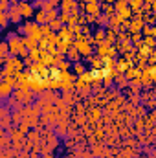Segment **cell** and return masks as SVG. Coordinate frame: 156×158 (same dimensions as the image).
Returning a JSON list of instances; mask_svg holds the SVG:
<instances>
[{
	"label": "cell",
	"mask_w": 156,
	"mask_h": 158,
	"mask_svg": "<svg viewBox=\"0 0 156 158\" xmlns=\"http://www.w3.org/2000/svg\"><path fill=\"white\" fill-rule=\"evenodd\" d=\"M76 7H77V2L76 0H61V6H59V9L61 11H66V13H72Z\"/></svg>",
	"instance_id": "cell-14"
},
{
	"label": "cell",
	"mask_w": 156,
	"mask_h": 158,
	"mask_svg": "<svg viewBox=\"0 0 156 158\" xmlns=\"http://www.w3.org/2000/svg\"><path fill=\"white\" fill-rule=\"evenodd\" d=\"M143 44H145L147 48L154 50L156 48V37H143Z\"/></svg>",
	"instance_id": "cell-32"
},
{
	"label": "cell",
	"mask_w": 156,
	"mask_h": 158,
	"mask_svg": "<svg viewBox=\"0 0 156 158\" xmlns=\"http://www.w3.org/2000/svg\"><path fill=\"white\" fill-rule=\"evenodd\" d=\"M9 7H11V0H0V13L9 11Z\"/></svg>",
	"instance_id": "cell-36"
},
{
	"label": "cell",
	"mask_w": 156,
	"mask_h": 158,
	"mask_svg": "<svg viewBox=\"0 0 156 158\" xmlns=\"http://www.w3.org/2000/svg\"><path fill=\"white\" fill-rule=\"evenodd\" d=\"M28 140H30L31 143H37V142H39V134H37L35 131H31V132H28Z\"/></svg>",
	"instance_id": "cell-41"
},
{
	"label": "cell",
	"mask_w": 156,
	"mask_h": 158,
	"mask_svg": "<svg viewBox=\"0 0 156 158\" xmlns=\"http://www.w3.org/2000/svg\"><path fill=\"white\" fill-rule=\"evenodd\" d=\"M147 72H149V76L153 79V83H156V64H149L147 66Z\"/></svg>",
	"instance_id": "cell-38"
},
{
	"label": "cell",
	"mask_w": 156,
	"mask_h": 158,
	"mask_svg": "<svg viewBox=\"0 0 156 158\" xmlns=\"http://www.w3.org/2000/svg\"><path fill=\"white\" fill-rule=\"evenodd\" d=\"M35 22H39L40 26H44V24H48V19H46V11L44 9H37L35 11Z\"/></svg>",
	"instance_id": "cell-17"
},
{
	"label": "cell",
	"mask_w": 156,
	"mask_h": 158,
	"mask_svg": "<svg viewBox=\"0 0 156 158\" xmlns=\"http://www.w3.org/2000/svg\"><path fill=\"white\" fill-rule=\"evenodd\" d=\"M40 31H42V37H50V35H53V33H55V31L51 30V26H50V24L40 26Z\"/></svg>",
	"instance_id": "cell-31"
},
{
	"label": "cell",
	"mask_w": 156,
	"mask_h": 158,
	"mask_svg": "<svg viewBox=\"0 0 156 158\" xmlns=\"http://www.w3.org/2000/svg\"><path fill=\"white\" fill-rule=\"evenodd\" d=\"M107 39V31L103 30V28H99L96 33H92V37H90V44H94V46H97V44H101V42H105Z\"/></svg>",
	"instance_id": "cell-10"
},
{
	"label": "cell",
	"mask_w": 156,
	"mask_h": 158,
	"mask_svg": "<svg viewBox=\"0 0 156 158\" xmlns=\"http://www.w3.org/2000/svg\"><path fill=\"white\" fill-rule=\"evenodd\" d=\"M83 33H84V35H88V37L92 35V31H90V24H84V26H83Z\"/></svg>",
	"instance_id": "cell-44"
},
{
	"label": "cell",
	"mask_w": 156,
	"mask_h": 158,
	"mask_svg": "<svg viewBox=\"0 0 156 158\" xmlns=\"http://www.w3.org/2000/svg\"><path fill=\"white\" fill-rule=\"evenodd\" d=\"M143 4H145V0H132L129 6H130V9H132V13H138V11H142V7H143Z\"/></svg>",
	"instance_id": "cell-25"
},
{
	"label": "cell",
	"mask_w": 156,
	"mask_h": 158,
	"mask_svg": "<svg viewBox=\"0 0 156 158\" xmlns=\"http://www.w3.org/2000/svg\"><path fill=\"white\" fill-rule=\"evenodd\" d=\"M18 7H20V13H22V19H31L35 17V7L31 2H18Z\"/></svg>",
	"instance_id": "cell-5"
},
{
	"label": "cell",
	"mask_w": 156,
	"mask_h": 158,
	"mask_svg": "<svg viewBox=\"0 0 156 158\" xmlns=\"http://www.w3.org/2000/svg\"><path fill=\"white\" fill-rule=\"evenodd\" d=\"M64 96H63V99L66 101V103H72L74 101V98H72V92H63Z\"/></svg>",
	"instance_id": "cell-42"
},
{
	"label": "cell",
	"mask_w": 156,
	"mask_h": 158,
	"mask_svg": "<svg viewBox=\"0 0 156 158\" xmlns=\"http://www.w3.org/2000/svg\"><path fill=\"white\" fill-rule=\"evenodd\" d=\"M24 30H26V37H31V39H42V31H40V24L35 20H26L24 22Z\"/></svg>",
	"instance_id": "cell-2"
},
{
	"label": "cell",
	"mask_w": 156,
	"mask_h": 158,
	"mask_svg": "<svg viewBox=\"0 0 156 158\" xmlns=\"http://www.w3.org/2000/svg\"><path fill=\"white\" fill-rule=\"evenodd\" d=\"M143 26H145V20L143 19H132L130 20V28H129V33H142L143 31Z\"/></svg>",
	"instance_id": "cell-9"
},
{
	"label": "cell",
	"mask_w": 156,
	"mask_h": 158,
	"mask_svg": "<svg viewBox=\"0 0 156 158\" xmlns=\"http://www.w3.org/2000/svg\"><path fill=\"white\" fill-rule=\"evenodd\" d=\"M99 116H101V110H99L97 107H94V109L90 110V119H92V121H96V119L99 118Z\"/></svg>",
	"instance_id": "cell-39"
},
{
	"label": "cell",
	"mask_w": 156,
	"mask_h": 158,
	"mask_svg": "<svg viewBox=\"0 0 156 158\" xmlns=\"http://www.w3.org/2000/svg\"><path fill=\"white\" fill-rule=\"evenodd\" d=\"M74 42H76V40H59V44H57V52L63 53V55H66L68 50L74 46Z\"/></svg>",
	"instance_id": "cell-15"
},
{
	"label": "cell",
	"mask_w": 156,
	"mask_h": 158,
	"mask_svg": "<svg viewBox=\"0 0 156 158\" xmlns=\"http://www.w3.org/2000/svg\"><path fill=\"white\" fill-rule=\"evenodd\" d=\"M6 40L9 44V55L11 57H18V52L24 48V37L15 33V31H11V33H7Z\"/></svg>",
	"instance_id": "cell-1"
},
{
	"label": "cell",
	"mask_w": 156,
	"mask_h": 158,
	"mask_svg": "<svg viewBox=\"0 0 156 158\" xmlns=\"http://www.w3.org/2000/svg\"><path fill=\"white\" fill-rule=\"evenodd\" d=\"M114 83H116L117 86H127V85H129V79L125 77V74H119V76L114 79Z\"/></svg>",
	"instance_id": "cell-30"
},
{
	"label": "cell",
	"mask_w": 156,
	"mask_h": 158,
	"mask_svg": "<svg viewBox=\"0 0 156 158\" xmlns=\"http://www.w3.org/2000/svg\"><path fill=\"white\" fill-rule=\"evenodd\" d=\"M145 2H147V4H153V2H154V0H145Z\"/></svg>",
	"instance_id": "cell-49"
},
{
	"label": "cell",
	"mask_w": 156,
	"mask_h": 158,
	"mask_svg": "<svg viewBox=\"0 0 156 158\" xmlns=\"http://www.w3.org/2000/svg\"><path fill=\"white\" fill-rule=\"evenodd\" d=\"M151 6H153V11H154V13H156V0H154V2H153V4H151Z\"/></svg>",
	"instance_id": "cell-48"
},
{
	"label": "cell",
	"mask_w": 156,
	"mask_h": 158,
	"mask_svg": "<svg viewBox=\"0 0 156 158\" xmlns=\"http://www.w3.org/2000/svg\"><path fill=\"white\" fill-rule=\"evenodd\" d=\"M121 24H123V19H121V17H119L117 13H116V15H112V17H110V24H109L110 28H114V30H117V31H119Z\"/></svg>",
	"instance_id": "cell-20"
},
{
	"label": "cell",
	"mask_w": 156,
	"mask_h": 158,
	"mask_svg": "<svg viewBox=\"0 0 156 158\" xmlns=\"http://www.w3.org/2000/svg\"><path fill=\"white\" fill-rule=\"evenodd\" d=\"M50 26H51V30L57 33V31H59L64 24H63V20H61V19H57V20H51V22H50Z\"/></svg>",
	"instance_id": "cell-34"
},
{
	"label": "cell",
	"mask_w": 156,
	"mask_h": 158,
	"mask_svg": "<svg viewBox=\"0 0 156 158\" xmlns=\"http://www.w3.org/2000/svg\"><path fill=\"white\" fill-rule=\"evenodd\" d=\"M72 64H74V63H70V61H61L57 66H59V68L64 72V70H70V68H72Z\"/></svg>",
	"instance_id": "cell-40"
},
{
	"label": "cell",
	"mask_w": 156,
	"mask_h": 158,
	"mask_svg": "<svg viewBox=\"0 0 156 158\" xmlns=\"http://www.w3.org/2000/svg\"><path fill=\"white\" fill-rule=\"evenodd\" d=\"M109 50H110V44L105 40V42H101V44L96 46V55H99L101 59L103 57H109Z\"/></svg>",
	"instance_id": "cell-13"
},
{
	"label": "cell",
	"mask_w": 156,
	"mask_h": 158,
	"mask_svg": "<svg viewBox=\"0 0 156 158\" xmlns=\"http://www.w3.org/2000/svg\"><path fill=\"white\" fill-rule=\"evenodd\" d=\"M142 35H143V37H156V26H149V24H145Z\"/></svg>",
	"instance_id": "cell-24"
},
{
	"label": "cell",
	"mask_w": 156,
	"mask_h": 158,
	"mask_svg": "<svg viewBox=\"0 0 156 158\" xmlns=\"http://www.w3.org/2000/svg\"><path fill=\"white\" fill-rule=\"evenodd\" d=\"M101 11L105 13V15H109V17H112V15H116V7H114V4H101Z\"/></svg>",
	"instance_id": "cell-21"
},
{
	"label": "cell",
	"mask_w": 156,
	"mask_h": 158,
	"mask_svg": "<svg viewBox=\"0 0 156 158\" xmlns=\"http://www.w3.org/2000/svg\"><path fill=\"white\" fill-rule=\"evenodd\" d=\"M116 63L117 59H114V57H103L101 59V68H116Z\"/></svg>",
	"instance_id": "cell-18"
},
{
	"label": "cell",
	"mask_w": 156,
	"mask_h": 158,
	"mask_svg": "<svg viewBox=\"0 0 156 158\" xmlns=\"http://www.w3.org/2000/svg\"><path fill=\"white\" fill-rule=\"evenodd\" d=\"M59 19L63 20V24H68V22L72 20V13H66V11H61V15H59Z\"/></svg>",
	"instance_id": "cell-35"
},
{
	"label": "cell",
	"mask_w": 156,
	"mask_h": 158,
	"mask_svg": "<svg viewBox=\"0 0 156 158\" xmlns=\"http://www.w3.org/2000/svg\"><path fill=\"white\" fill-rule=\"evenodd\" d=\"M149 64H156V50L149 55Z\"/></svg>",
	"instance_id": "cell-45"
},
{
	"label": "cell",
	"mask_w": 156,
	"mask_h": 158,
	"mask_svg": "<svg viewBox=\"0 0 156 158\" xmlns=\"http://www.w3.org/2000/svg\"><path fill=\"white\" fill-rule=\"evenodd\" d=\"M117 15H119V17H121L123 20H130V19L134 17V13H132V9H130V6H129V7H125L123 11H119Z\"/></svg>",
	"instance_id": "cell-27"
},
{
	"label": "cell",
	"mask_w": 156,
	"mask_h": 158,
	"mask_svg": "<svg viewBox=\"0 0 156 158\" xmlns=\"http://www.w3.org/2000/svg\"><path fill=\"white\" fill-rule=\"evenodd\" d=\"M74 46L79 50L81 57H90V55H92V52H94V48H92V44H90V40H88V39H76Z\"/></svg>",
	"instance_id": "cell-3"
},
{
	"label": "cell",
	"mask_w": 156,
	"mask_h": 158,
	"mask_svg": "<svg viewBox=\"0 0 156 158\" xmlns=\"http://www.w3.org/2000/svg\"><path fill=\"white\" fill-rule=\"evenodd\" d=\"M132 66V63H129L125 57H117V63H116V70L119 72V74H125L129 68Z\"/></svg>",
	"instance_id": "cell-12"
},
{
	"label": "cell",
	"mask_w": 156,
	"mask_h": 158,
	"mask_svg": "<svg viewBox=\"0 0 156 158\" xmlns=\"http://www.w3.org/2000/svg\"><path fill=\"white\" fill-rule=\"evenodd\" d=\"M24 46L30 50H35V48H39V40L31 39V37H24Z\"/></svg>",
	"instance_id": "cell-26"
},
{
	"label": "cell",
	"mask_w": 156,
	"mask_h": 158,
	"mask_svg": "<svg viewBox=\"0 0 156 158\" xmlns=\"http://www.w3.org/2000/svg\"><path fill=\"white\" fill-rule=\"evenodd\" d=\"M86 63L92 64V68H101V57H99V55H90V57H86Z\"/></svg>",
	"instance_id": "cell-22"
},
{
	"label": "cell",
	"mask_w": 156,
	"mask_h": 158,
	"mask_svg": "<svg viewBox=\"0 0 156 158\" xmlns=\"http://www.w3.org/2000/svg\"><path fill=\"white\" fill-rule=\"evenodd\" d=\"M2 116H4V118H9V110H7V107H2Z\"/></svg>",
	"instance_id": "cell-46"
},
{
	"label": "cell",
	"mask_w": 156,
	"mask_h": 158,
	"mask_svg": "<svg viewBox=\"0 0 156 158\" xmlns=\"http://www.w3.org/2000/svg\"><path fill=\"white\" fill-rule=\"evenodd\" d=\"M72 70H74V74H76L77 77H79V76H83L84 72H88V70H86V66H84V63H81V61L72 64Z\"/></svg>",
	"instance_id": "cell-19"
},
{
	"label": "cell",
	"mask_w": 156,
	"mask_h": 158,
	"mask_svg": "<svg viewBox=\"0 0 156 158\" xmlns=\"http://www.w3.org/2000/svg\"><path fill=\"white\" fill-rule=\"evenodd\" d=\"M142 37H143V35H142V33H130V42H132V44H134V46H136V44H140V42H142Z\"/></svg>",
	"instance_id": "cell-37"
},
{
	"label": "cell",
	"mask_w": 156,
	"mask_h": 158,
	"mask_svg": "<svg viewBox=\"0 0 156 158\" xmlns=\"http://www.w3.org/2000/svg\"><path fill=\"white\" fill-rule=\"evenodd\" d=\"M76 90L81 92L83 96H88L90 90H92V83H90L88 79H84L83 76H79V77L76 79Z\"/></svg>",
	"instance_id": "cell-4"
},
{
	"label": "cell",
	"mask_w": 156,
	"mask_h": 158,
	"mask_svg": "<svg viewBox=\"0 0 156 158\" xmlns=\"http://www.w3.org/2000/svg\"><path fill=\"white\" fill-rule=\"evenodd\" d=\"M42 158H55V156H53L51 153H46V155H44V156H42Z\"/></svg>",
	"instance_id": "cell-47"
},
{
	"label": "cell",
	"mask_w": 156,
	"mask_h": 158,
	"mask_svg": "<svg viewBox=\"0 0 156 158\" xmlns=\"http://www.w3.org/2000/svg\"><path fill=\"white\" fill-rule=\"evenodd\" d=\"M9 22H11V20H9V15H7V11L0 13V28H2V30H6Z\"/></svg>",
	"instance_id": "cell-29"
},
{
	"label": "cell",
	"mask_w": 156,
	"mask_h": 158,
	"mask_svg": "<svg viewBox=\"0 0 156 158\" xmlns=\"http://www.w3.org/2000/svg\"><path fill=\"white\" fill-rule=\"evenodd\" d=\"M59 15H61V13H59V9H48V11H46V19H48V24H50L51 20H57V19H59Z\"/></svg>",
	"instance_id": "cell-28"
},
{
	"label": "cell",
	"mask_w": 156,
	"mask_h": 158,
	"mask_svg": "<svg viewBox=\"0 0 156 158\" xmlns=\"http://www.w3.org/2000/svg\"><path fill=\"white\" fill-rule=\"evenodd\" d=\"M66 57H68V61H70V63H79V61H81V53H79V50L76 48V46H72V48L68 50Z\"/></svg>",
	"instance_id": "cell-16"
},
{
	"label": "cell",
	"mask_w": 156,
	"mask_h": 158,
	"mask_svg": "<svg viewBox=\"0 0 156 158\" xmlns=\"http://www.w3.org/2000/svg\"><path fill=\"white\" fill-rule=\"evenodd\" d=\"M114 7H116V13H119V11H123L125 7H129V2H127V0H116Z\"/></svg>",
	"instance_id": "cell-33"
},
{
	"label": "cell",
	"mask_w": 156,
	"mask_h": 158,
	"mask_svg": "<svg viewBox=\"0 0 156 158\" xmlns=\"http://www.w3.org/2000/svg\"><path fill=\"white\" fill-rule=\"evenodd\" d=\"M7 15H9V20H11L13 24H18V22H22V13H20V7H18V4H13V6L9 7V11H7Z\"/></svg>",
	"instance_id": "cell-6"
},
{
	"label": "cell",
	"mask_w": 156,
	"mask_h": 158,
	"mask_svg": "<svg viewBox=\"0 0 156 158\" xmlns=\"http://www.w3.org/2000/svg\"><path fill=\"white\" fill-rule=\"evenodd\" d=\"M13 92H15V86L13 85H9L6 81H0V98L2 99H9L13 96Z\"/></svg>",
	"instance_id": "cell-7"
},
{
	"label": "cell",
	"mask_w": 156,
	"mask_h": 158,
	"mask_svg": "<svg viewBox=\"0 0 156 158\" xmlns=\"http://www.w3.org/2000/svg\"><path fill=\"white\" fill-rule=\"evenodd\" d=\"M127 2H129V4H130V2H132V0H127Z\"/></svg>",
	"instance_id": "cell-50"
},
{
	"label": "cell",
	"mask_w": 156,
	"mask_h": 158,
	"mask_svg": "<svg viewBox=\"0 0 156 158\" xmlns=\"http://www.w3.org/2000/svg\"><path fill=\"white\" fill-rule=\"evenodd\" d=\"M84 13L86 15H96V17H99L103 11H101V4H86L84 2Z\"/></svg>",
	"instance_id": "cell-11"
},
{
	"label": "cell",
	"mask_w": 156,
	"mask_h": 158,
	"mask_svg": "<svg viewBox=\"0 0 156 158\" xmlns=\"http://www.w3.org/2000/svg\"><path fill=\"white\" fill-rule=\"evenodd\" d=\"M90 81H92V86H99L103 83V70L101 68H90Z\"/></svg>",
	"instance_id": "cell-8"
},
{
	"label": "cell",
	"mask_w": 156,
	"mask_h": 158,
	"mask_svg": "<svg viewBox=\"0 0 156 158\" xmlns=\"http://www.w3.org/2000/svg\"><path fill=\"white\" fill-rule=\"evenodd\" d=\"M96 24H97L99 28L109 26V24H110V17H109V15H105V13H101V15L97 17V20H96Z\"/></svg>",
	"instance_id": "cell-23"
},
{
	"label": "cell",
	"mask_w": 156,
	"mask_h": 158,
	"mask_svg": "<svg viewBox=\"0 0 156 158\" xmlns=\"http://www.w3.org/2000/svg\"><path fill=\"white\" fill-rule=\"evenodd\" d=\"M96 20H97L96 15H86V24H96Z\"/></svg>",
	"instance_id": "cell-43"
}]
</instances>
